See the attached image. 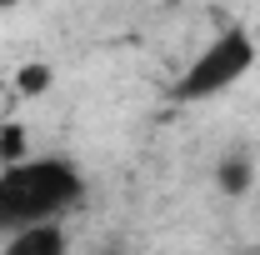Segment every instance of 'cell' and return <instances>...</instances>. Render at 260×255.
Instances as JSON below:
<instances>
[{"instance_id": "cell-4", "label": "cell", "mask_w": 260, "mask_h": 255, "mask_svg": "<svg viewBox=\"0 0 260 255\" xmlns=\"http://www.w3.org/2000/svg\"><path fill=\"white\" fill-rule=\"evenodd\" d=\"M215 180H220L225 195H245L255 185V160H250V150H230V155L215 165Z\"/></svg>"}, {"instance_id": "cell-2", "label": "cell", "mask_w": 260, "mask_h": 255, "mask_svg": "<svg viewBox=\"0 0 260 255\" xmlns=\"http://www.w3.org/2000/svg\"><path fill=\"white\" fill-rule=\"evenodd\" d=\"M255 60H260L255 35L240 30V25H230V30H220L185 70H180V80L170 85V100H175V105H195V100L220 95L235 80H245V75L255 70Z\"/></svg>"}, {"instance_id": "cell-5", "label": "cell", "mask_w": 260, "mask_h": 255, "mask_svg": "<svg viewBox=\"0 0 260 255\" xmlns=\"http://www.w3.org/2000/svg\"><path fill=\"white\" fill-rule=\"evenodd\" d=\"M15 90H20V95H40V90H50V65H20V70H15Z\"/></svg>"}, {"instance_id": "cell-3", "label": "cell", "mask_w": 260, "mask_h": 255, "mask_svg": "<svg viewBox=\"0 0 260 255\" xmlns=\"http://www.w3.org/2000/svg\"><path fill=\"white\" fill-rule=\"evenodd\" d=\"M0 255H70V240H65L60 220H40V225H20Z\"/></svg>"}, {"instance_id": "cell-6", "label": "cell", "mask_w": 260, "mask_h": 255, "mask_svg": "<svg viewBox=\"0 0 260 255\" xmlns=\"http://www.w3.org/2000/svg\"><path fill=\"white\" fill-rule=\"evenodd\" d=\"M20 150H25V130H20V125H5V130H0V160L10 165V160H20Z\"/></svg>"}, {"instance_id": "cell-7", "label": "cell", "mask_w": 260, "mask_h": 255, "mask_svg": "<svg viewBox=\"0 0 260 255\" xmlns=\"http://www.w3.org/2000/svg\"><path fill=\"white\" fill-rule=\"evenodd\" d=\"M10 5H25V0H0V10H10Z\"/></svg>"}, {"instance_id": "cell-1", "label": "cell", "mask_w": 260, "mask_h": 255, "mask_svg": "<svg viewBox=\"0 0 260 255\" xmlns=\"http://www.w3.org/2000/svg\"><path fill=\"white\" fill-rule=\"evenodd\" d=\"M80 200H85V175L60 155H40V160L20 155L0 170V230L60 220Z\"/></svg>"}]
</instances>
